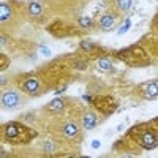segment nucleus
Wrapping results in <instances>:
<instances>
[{
  "mask_svg": "<svg viewBox=\"0 0 158 158\" xmlns=\"http://www.w3.org/2000/svg\"><path fill=\"white\" fill-rule=\"evenodd\" d=\"M3 139L10 144H27L33 138H36V131L24 123L19 122H10L2 128Z\"/></svg>",
  "mask_w": 158,
  "mask_h": 158,
  "instance_id": "f257e3e1",
  "label": "nucleus"
},
{
  "mask_svg": "<svg viewBox=\"0 0 158 158\" xmlns=\"http://www.w3.org/2000/svg\"><path fill=\"white\" fill-rule=\"evenodd\" d=\"M127 138H133V142L141 149H153L158 146V127H152V122L138 125L130 130Z\"/></svg>",
  "mask_w": 158,
  "mask_h": 158,
  "instance_id": "f03ea898",
  "label": "nucleus"
},
{
  "mask_svg": "<svg viewBox=\"0 0 158 158\" xmlns=\"http://www.w3.org/2000/svg\"><path fill=\"white\" fill-rule=\"evenodd\" d=\"M115 57L123 60L130 67H144V65H149L147 52L141 46H131L128 49H123L120 52H117Z\"/></svg>",
  "mask_w": 158,
  "mask_h": 158,
  "instance_id": "7ed1b4c3",
  "label": "nucleus"
},
{
  "mask_svg": "<svg viewBox=\"0 0 158 158\" xmlns=\"http://www.w3.org/2000/svg\"><path fill=\"white\" fill-rule=\"evenodd\" d=\"M18 87L21 89V92H24V94H27V95H33V97L44 92L41 79H40V76L36 73L19 76L18 77Z\"/></svg>",
  "mask_w": 158,
  "mask_h": 158,
  "instance_id": "20e7f679",
  "label": "nucleus"
},
{
  "mask_svg": "<svg viewBox=\"0 0 158 158\" xmlns=\"http://www.w3.org/2000/svg\"><path fill=\"white\" fill-rule=\"evenodd\" d=\"M92 104L95 106V109L104 115H111L117 109V103L111 97H95Z\"/></svg>",
  "mask_w": 158,
  "mask_h": 158,
  "instance_id": "39448f33",
  "label": "nucleus"
},
{
  "mask_svg": "<svg viewBox=\"0 0 158 158\" xmlns=\"http://www.w3.org/2000/svg\"><path fill=\"white\" fill-rule=\"evenodd\" d=\"M49 32L52 35H56L59 38H63L67 35H71V33H76V30L71 29V25H62V24H52L49 27Z\"/></svg>",
  "mask_w": 158,
  "mask_h": 158,
  "instance_id": "423d86ee",
  "label": "nucleus"
},
{
  "mask_svg": "<svg viewBox=\"0 0 158 158\" xmlns=\"http://www.w3.org/2000/svg\"><path fill=\"white\" fill-rule=\"evenodd\" d=\"M21 103V98L16 92H6V94L2 95V104L5 108H16L18 104Z\"/></svg>",
  "mask_w": 158,
  "mask_h": 158,
  "instance_id": "0eeeda50",
  "label": "nucleus"
},
{
  "mask_svg": "<svg viewBox=\"0 0 158 158\" xmlns=\"http://www.w3.org/2000/svg\"><path fill=\"white\" fill-rule=\"evenodd\" d=\"M142 95L147 100H153L158 97V82H147L142 85Z\"/></svg>",
  "mask_w": 158,
  "mask_h": 158,
  "instance_id": "6e6552de",
  "label": "nucleus"
},
{
  "mask_svg": "<svg viewBox=\"0 0 158 158\" xmlns=\"http://www.w3.org/2000/svg\"><path fill=\"white\" fill-rule=\"evenodd\" d=\"M98 27L101 30H111L114 27V16L109 15V13H104V15L100 16L98 19Z\"/></svg>",
  "mask_w": 158,
  "mask_h": 158,
  "instance_id": "1a4fd4ad",
  "label": "nucleus"
},
{
  "mask_svg": "<svg viewBox=\"0 0 158 158\" xmlns=\"http://www.w3.org/2000/svg\"><path fill=\"white\" fill-rule=\"evenodd\" d=\"M97 123H98L97 114L90 112V111L84 114V117H82V125H84V128H85V130H92V128H95V127H97Z\"/></svg>",
  "mask_w": 158,
  "mask_h": 158,
  "instance_id": "9d476101",
  "label": "nucleus"
},
{
  "mask_svg": "<svg viewBox=\"0 0 158 158\" xmlns=\"http://www.w3.org/2000/svg\"><path fill=\"white\" fill-rule=\"evenodd\" d=\"M131 6V0H114V11L115 15H125Z\"/></svg>",
  "mask_w": 158,
  "mask_h": 158,
  "instance_id": "9b49d317",
  "label": "nucleus"
},
{
  "mask_svg": "<svg viewBox=\"0 0 158 158\" xmlns=\"http://www.w3.org/2000/svg\"><path fill=\"white\" fill-rule=\"evenodd\" d=\"M11 15H13L11 6H10L8 3H5V2L0 3V21H2V24L8 22L10 18H11Z\"/></svg>",
  "mask_w": 158,
  "mask_h": 158,
  "instance_id": "f8f14e48",
  "label": "nucleus"
},
{
  "mask_svg": "<svg viewBox=\"0 0 158 158\" xmlns=\"http://www.w3.org/2000/svg\"><path fill=\"white\" fill-rule=\"evenodd\" d=\"M97 68L101 71H111L112 70V62L108 57H100L97 59Z\"/></svg>",
  "mask_w": 158,
  "mask_h": 158,
  "instance_id": "ddd939ff",
  "label": "nucleus"
},
{
  "mask_svg": "<svg viewBox=\"0 0 158 158\" xmlns=\"http://www.w3.org/2000/svg\"><path fill=\"white\" fill-rule=\"evenodd\" d=\"M27 13H29V16H30V18H38V16H41V13H43L41 5L36 3V2L29 3V6H27Z\"/></svg>",
  "mask_w": 158,
  "mask_h": 158,
  "instance_id": "4468645a",
  "label": "nucleus"
},
{
  "mask_svg": "<svg viewBox=\"0 0 158 158\" xmlns=\"http://www.w3.org/2000/svg\"><path fill=\"white\" fill-rule=\"evenodd\" d=\"M79 49H81V52H85V54H94V52H97L98 46L90 41H81L79 43Z\"/></svg>",
  "mask_w": 158,
  "mask_h": 158,
  "instance_id": "2eb2a0df",
  "label": "nucleus"
},
{
  "mask_svg": "<svg viewBox=\"0 0 158 158\" xmlns=\"http://www.w3.org/2000/svg\"><path fill=\"white\" fill-rule=\"evenodd\" d=\"M62 109H63V100H60V98L54 100L52 103H49L48 106H46V111H54V112H60Z\"/></svg>",
  "mask_w": 158,
  "mask_h": 158,
  "instance_id": "dca6fc26",
  "label": "nucleus"
},
{
  "mask_svg": "<svg viewBox=\"0 0 158 158\" xmlns=\"http://www.w3.org/2000/svg\"><path fill=\"white\" fill-rule=\"evenodd\" d=\"M70 67L77 68V70H85V68H87V60H81V59L71 60V62H70Z\"/></svg>",
  "mask_w": 158,
  "mask_h": 158,
  "instance_id": "f3484780",
  "label": "nucleus"
},
{
  "mask_svg": "<svg viewBox=\"0 0 158 158\" xmlns=\"http://www.w3.org/2000/svg\"><path fill=\"white\" fill-rule=\"evenodd\" d=\"M77 25L81 29H84V30H87V29H90V27H94V22H92L89 18H81L77 21Z\"/></svg>",
  "mask_w": 158,
  "mask_h": 158,
  "instance_id": "a211bd4d",
  "label": "nucleus"
},
{
  "mask_svg": "<svg viewBox=\"0 0 158 158\" xmlns=\"http://www.w3.org/2000/svg\"><path fill=\"white\" fill-rule=\"evenodd\" d=\"M152 30H153L155 33H158V13H156V16H155L153 21H152Z\"/></svg>",
  "mask_w": 158,
  "mask_h": 158,
  "instance_id": "6ab92c4d",
  "label": "nucleus"
},
{
  "mask_svg": "<svg viewBox=\"0 0 158 158\" xmlns=\"http://www.w3.org/2000/svg\"><path fill=\"white\" fill-rule=\"evenodd\" d=\"M41 54H44V56H49V54H51L49 48H41Z\"/></svg>",
  "mask_w": 158,
  "mask_h": 158,
  "instance_id": "aec40b11",
  "label": "nucleus"
},
{
  "mask_svg": "<svg viewBox=\"0 0 158 158\" xmlns=\"http://www.w3.org/2000/svg\"><path fill=\"white\" fill-rule=\"evenodd\" d=\"M155 122H156V123H158V118H156V120H155Z\"/></svg>",
  "mask_w": 158,
  "mask_h": 158,
  "instance_id": "412c9836",
  "label": "nucleus"
}]
</instances>
